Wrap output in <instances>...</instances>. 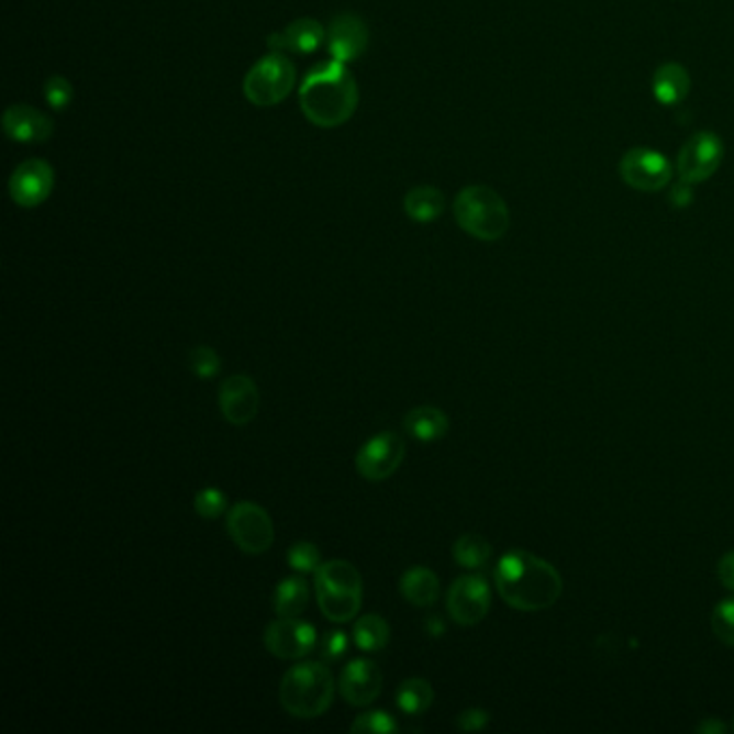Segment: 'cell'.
I'll return each instance as SVG.
<instances>
[{"label":"cell","mask_w":734,"mask_h":734,"mask_svg":"<svg viewBox=\"0 0 734 734\" xmlns=\"http://www.w3.org/2000/svg\"><path fill=\"white\" fill-rule=\"evenodd\" d=\"M433 687L424 679H405L397 689V707L405 715H420L433 704Z\"/></svg>","instance_id":"obj_24"},{"label":"cell","mask_w":734,"mask_h":734,"mask_svg":"<svg viewBox=\"0 0 734 734\" xmlns=\"http://www.w3.org/2000/svg\"><path fill=\"white\" fill-rule=\"evenodd\" d=\"M711 625H713V633L715 637L734 648V597H729L724 599L715 610H713V616H711Z\"/></svg>","instance_id":"obj_30"},{"label":"cell","mask_w":734,"mask_h":734,"mask_svg":"<svg viewBox=\"0 0 734 734\" xmlns=\"http://www.w3.org/2000/svg\"><path fill=\"white\" fill-rule=\"evenodd\" d=\"M493 579L504 603L522 612L547 610L563 594L560 574L547 560L522 549L500 558Z\"/></svg>","instance_id":"obj_1"},{"label":"cell","mask_w":734,"mask_h":734,"mask_svg":"<svg viewBox=\"0 0 734 734\" xmlns=\"http://www.w3.org/2000/svg\"><path fill=\"white\" fill-rule=\"evenodd\" d=\"M733 729H734V724H733Z\"/></svg>","instance_id":"obj_39"},{"label":"cell","mask_w":734,"mask_h":734,"mask_svg":"<svg viewBox=\"0 0 734 734\" xmlns=\"http://www.w3.org/2000/svg\"><path fill=\"white\" fill-rule=\"evenodd\" d=\"M74 98V89L71 82L65 80L63 76H53L46 82V102L53 105L54 110H65Z\"/></svg>","instance_id":"obj_32"},{"label":"cell","mask_w":734,"mask_h":734,"mask_svg":"<svg viewBox=\"0 0 734 734\" xmlns=\"http://www.w3.org/2000/svg\"><path fill=\"white\" fill-rule=\"evenodd\" d=\"M724 158L722 138L713 132L693 134L679 152L677 170L685 184H702L711 179Z\"/></svg>","instance_id":"obj_9"},{"label":"cell","mask_w":734,"mask_h":734,"mask_svg":"<svg viewBox=\"0 0 734 734\" xmlns=\"http://www.w3.org/2000/svg\"><path fill=\"white\" fill-rule=\"evenodd\" d=\"M718 577H720V581H722L724 588L734 590V552H729V554L720 560V565H718Z\"/></svg>","instance_id":"obj_35"},{"label":"cell","mask_w":734,"mask_h":734,"mask_svg":"<svg viewBox=\"0 0 734 734\" xmlns=\"http://www.w3.org/2000/svg\"><path fill=\"white\" fill-rule=\"evenodd\" d=\"M296 85V65L287 54L271 51L259 58L244 78V96L255 105L280 104Z\"/></svg>","instance_id":"obj_6"},{"label":"cell","mask_w":734,"mask_h":734,"mask_svg":"<svg viewBox=\"0 0 734 734\" xmlns=\"http://www.w3.org/2000/svg\"><path fill=\"white\" fill-rule=\"evenodd\" d=\"M226 532L244 554H265L276 536L269 513L255 502H237L226 515Z\"/></svg>","instance_id":"obj_7"},{"label":"cell","mask_w":734,"mask_h":734,"mask_svg":"<svg viewBox=\"0 0 734 734\" xmlns=\"http://www.w3.org/2000/svg\"><path fill=\"white\" fill-rule=\"evenodd\" d=\"M325 42V29L315 18H300L291 22L285 31L267 37L269 51L276 53H316Z\"/></svg>","instance_id":"obj_18"},{"label":"cell","mask_w":734,"mask_h":734,"mask_svg":"<svg viewBox=\"0 0 734 734\" xmlns=\"http://www.w3.org/2000/svg\"><path fill=\"white\" fill-rule=\"evenodd\" d=\"M489 724V713L482 709H468L457 718V729L459 731H482Z\"/></svg>","instance_id":"obj_34"},{"label":"cell","mask_w":734,"mask_h":734,"mask_svg":"<svg viewBox=\"0 0 734 734\" xmlns=\"http://www.w3.org/2000/svg\"><path fill=\"white\" fill-rule=\"evenodd\" d=\"M381 670L372 659H354L338 679V691L352 707H368L381 693Z\"/></svg>","instance_id":"obj_16"},{"label":"cell","mask_w":734,"mask_h":734,"mask_svg":"<svg viewBox=\"0 0 734 734\" xmlns=\"http://www.w3.org/2000/svg\"><path fill=\"white\" fill-rule=\"evenodd\" d=\"M405 211L416 222H433L444 211V194L433 186L412 188L405 197Z\"/></svg>","instance_id":"obj_23"},{"label":"cell","mask_w":734,"mask_h":734,"mask_svg":"<svg viewBox=\"0 0 734 734\" xmlns=\"http://www.w3.org/2000/svg\"><path fill=\"white\" fill-rule=\"evenodd\" d=\"M689 89H691L689 71L679 63H666L653 76V93L659 104H681L689 96Z\"/></svg>","instance_id":"obj_19"},{"label":"cell","mask_w":734,"mask_h":734,"mask_svg":"<svg viewBox=\"0 0 734 734\" xmlns=\"http://www.w3.org/2000/svg\"><path fill=\"white\" fill-rule=\"evenodd\" d=\"M457 224L476 240L496 242L504 237L511 213L504 199L487 186H468L455 199Z\"/></svg>","instance_id":"obj_5"},{"label":"cell","mask_w":734,"mask_h":734,"mask_svg":"<svg viewBox=\"0 0 734 734\" xmlns=\"http://www.w3.org/2000/svg\"><path fill=\"white\" fill-rule=\"evenodd\" d=\"M405 459V442L394 431L372 435L356 455V470L372 482L386 480L401 468Z\"/></svg>","instance_id":"obj_8"},{"label":"cell","mask_w":734,"mask_h":734,"mask_svg":"<svg viewBox=\"0 0 734 734\" xmlns=\"http://www.w3.org/2000/svg\"><path fill=\"white\" fill-rule=\"evenodd\" d=\"M360 100L356 78L341 60L315 65L300 89V105L316 127H338L347 123Z\"/></svg>","instance_id":"obj_2"},{"label":"cell","mask_w":734,"mask_h":734,"mask_svg":"<svg viewBox=\"0 0 734 734\" xmlns=\"http://www.w3.org/2000/svg\"><path fill=\"white\" fill-rule=\"evenodd\" d=\"M352 733H375V734H388L397 733L399 731V724L397 720L388 713V711H368V713H363L360 718L354 720Z\"/></svg>","instance_id":"obj_28"},{"label":"cell","mask_w":734,"mask_h":734,"mask_svg":"<svg viewBox=\"0 0 734 734\" xmlns=\"http://www.w3.org/2000/svg\"><path fill=\"white\" fill-rule=\"evenodd\" d=\"M399 590L408 603L416 608H429L440 597V579L426 567H414L401 576Z\"/></svg>","instance_id":"obj_20"},{"label":"cell","mask_w":734,"mask_h":734,"mask_svg":"<svg viewBox=\"0 0 734 734\" xmlns=\"http://www.w3.org/2000/svg\"><path fill=\"white\" fill-rule=\"evenodd\" d=\"M446 608L451 619L461 627H472L485 621L491 608L489 583L480 576L457 577L448 590Z\"/></svg>","instance_id":"obj_11"},{"label":"cell","mask_w":734,"mask_h":734,"mask_svg":"<svg viewBox=\"0 0 734 734\" xmlns=\"http://www.w3.org/2000/svg\"><path fill=\"white\" fill-rule=\"evenodd\" d=\"M729 729H726V724H722L720 720H713V718H709V720H704V722H700L698 726H696V733H702V734H722L726 733Z\"/></svg>","instance_id":"obj_37"},{"label":"cell","mask_w":734,"mask_h":734,"mask_svg":"<svg viewBox=\"0 0 734 734\" xmlns=\"http://www.w3.org/2000/svg\"><path fill=\"white\" fill-rule=\"evenodd\" d=\"M334 677L321 661H302L287 670L280 681L282 709L300 720L323 715L334 700Z\"/></svg>","instance_id":"obj_3"},{"label":"cell","mask_w":734,"mask_h":734,"mask_svg":"<svg viewBox=\"0 0 734 734\" xmlns=\"http://www.w3.org/2000/svg\"><path fill=\"white\" fill-rule=\"evenodd\" d=\"M53 188L54 168L46 159L22 162L9 179V192L13 203L24 210L42 205L53 194Z\"/></svg>","instance_id":"obj_13"},{"label":"cell","mask_w":734,"mask_h":734,"mask_svg":"<svg viewBox=\"0 0 734 734\" xmlns=\"http://www.w3.org/2000/svg\"><path fill=\"white\" fill-rule=\"evenodd\" d=\"M2 130L15 143H44L53 136L54 125L42 110L18 104L4 110Z\"/></svg>","instance_id":"obj_17"},{"label":"cell","mask_w":734,"mask_h":734,"mask_svg":"<svg viewBox=\"0 0 734 734\" xmlns=\"http://www.w3.org/2000/svg\"><path fill=\"white\" fill-rule=\"evenodd\" d=\"M287 563L298 574H316L321 563V552L316 549L315 543L298 541L287 552Z\"/></svg>","instance_id":"obj_27"},{"label":"cell","mask_w":734,"mask_h":734,"mask_svg":"<svg viewBox=\"0 0 734 734\" xmlns=\"http://www.w3.org/2000/svg\"><path fill=\"white\" fill-rule=\"evenodd\" d=\"M453 556L459 567L482 569L491 558V545L480 534H464L453 545Z\"/></svg>","instance_id":"obj_25"},{"label":"cell","mask_w":734,"mask_h":734,"mask_svg":"<svg viewBox=\"0 0 734 734\" xmlns=\"http://www.w3.org/2000/svg\"><path fill=\"white\" fill-rule=\"evenodd\" d=\"M316 603L332 623H349L363 608V577L347 560L323 563L315 574Z\"/></svg>","instance_id":"obj_4"},{"label":"cell","mask_w":734,"mask_h":734,"mask_svg":"<svg viewBox=\"0 0 734 734\" xmlns=\"http://www.w3.org/2000/svg\"><path fill=\"white\" fill-rule=\"evenodd\" d=\"M265 648L278 659H302L316 648V630L298 616H278L263 635Z\"/></svg>","instance_id":"obj_10"},{"label":"cell","mask_w":734,"mask_h":734,"mask_svg":"<svg viewBox=\"0 0 734 734\" xmlns=\"http://www.w3.org/2000/svg\"><path fill=\"white\" fill-rule=\"evenodd\" d=\"M309 605V581L302 576L285 577L274 590V612L278 616H298Z\"/></svg>","instance_id":"obj_22"},{"label":"cell","mask_w":734,"mask_h":734,"mask_svg":"<svg viewBox=\"0 0 734 734\" xmlns=\"http://www.w3.org/2000/svg\"><path fill=\"white\" fill-rule=\"evenodd\" d=\"M194 511L203 520H218L226 511V496L218 487H205L194 496Z\"/></svg>","instance_id":"obj_31"},{"label":"cell","mask_w":734,"mask_h":734,"mask_svg":"<svg viewBox=\"0 0 734 734\" xmlns=\"http://www.w3.org/2000/svg\"><path fill=\"white\" fill-rule=\"evenodd\" d=\"M347 646H349V637L345 635V631H330L321 642V657L327 661H336L347 653Z\"/></svg>","instance_id":"obj_33"},{"label":"cell","mask_w":734,"mask_h":734,"mask_svg":"<svg viewBox=\"0 0 734 734\" xmlns=\"http://www.w3.org/2000/svg\"><path fill=\"white\" fill-rule=\"evenodd\" d=\"M325 44L334 60H358L368 48V26L356 13H338L325 33Z\"/></svg>","instance_id":"obj_15"},{"label":"cell","mask_w":734,"mask_h":734,"mask_svg":"<svg viewBox=\"0 0 734 734\" xmlns=\"http://www.w3.org/2000/svg\"><path fill=\"white\" fill-rule=\"evenodd\" d=\"M689 184H685V181H681L675 190H672V203L679 208V210H682V208H687L689 203H691V190L687 188Z\"/></svg>","instance_id":"obj_36"},{"label":"cell","mask_w":734,"mask_h":734,"mask_svg":"<svg viewBox=\"0 0 734 734\" xmlns=\"http://www.w3.org/2000/svg\"><path fill=\"white\" fill-rule=\"evenodd\" d=\"M621 177L633 190L659 192L672 179V164L653 149H631L621 159Z\"/></svg>","instance_id":"obj_12"},{"label":"cell","mask_w":734,"mask_h":734,"mask_svg":"<svg viewBox=\"0 0 734 734\" xmlns=\"http://www.w3.org/2000/svg\"><path fill=\"white\" fill-rule=\"evenodd\" d=\"M424 630H426L429 635L437 637V635H442V633H444V623H442V619H440V616H429V619L424 621Z\"/></svg>","instance_id":"obj_38"},{"label":"cell","mask_w":734,"mask_h":734,"mask_svg":"<svg viewBox=\"0 0 734 734\" xmlns=\"http://www.w3.org/2000/svg\"><path fill=\"white\" fill-rule=\"evenodd\" d=\"M405 431L422 444L442 440L448 433V416L431 405H420L405 414Z\"/></svg>","instance_id":"obj_21"},{"label":"cell","mask_w":734,"mask_h":734,"mask_svg":"<svg viewBox=\"0 0 734 734\" xmlns=\"http://www.w3.org/2000/svg\"><path fill=\"white\" fill-rule=\"evenodd\" d=\"M188 367L199 379H213L220 372L222 360L215 349H211L208 345H199L190 352Z\"/></svg>","instance_id":"obj_29"},{"label":"cell","mask_w":734,"mask_h":734,"mask_svg":"<svg viewBox=\"0 0 734 734\" xmlns=\"http://www.w3.org/2000/svg\"><path fill=\"white\" fill-rule=\"evenodd\" d=\"M218 405L224 420L235 426H246L259 414L262 394L248 375H231L220 386Z\"/></svg>","instance_id":"obj_14"},{"label":"cell","mask_w":734,"mask_h":734,"mask_svg":"<svg viewBox=\"0 0 734 734\" xmlns=\"http://www.w3.org/2000/svg\"><path fill=\"white\" fill-rule=\"evenodd\" d=\"M354 642L365 653L383 650L388 646V642H390V627H388V623L381 616L367 614L354 627Z\"/></svg>","instance_id":"obj_26"}]
</instances>
